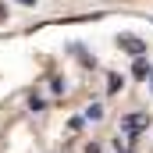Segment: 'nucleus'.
<instances>
[{
	"label": "nucleus",
	"mask_w": 153,
	"mask_h": 153,
	"mask_svg": "<svg viewBox=\"0 0 153 153\" xmlns=\"http://www.w3.org/2000/svg\"><path fill=\"white\" fill-rule=\"evenodd\" d=\"M143 128H150V114H128V117H121V132H125V135H139Z\"/></svg>",
	"instance_id": "obj_1"
},
{
	"label": "nucleus",
	"mask_w": 153,
	"mask_h": 153,
	"mask_svg": "<svg viewBox=\"0 0 153 153\" xmlns=\"http://www.w3.org/2000/svg\"><path fill=\"white\" fill-rule=\"evenodd\" d=\"M121 50H128L132 57H139V53H146V43L135 36H121Z\"/></svg>",
	"instance_id": "obj_2"
},
{
	"label": "nucleus",
	"mask_w": 153,
	"mask_h": 153,
	"mask_svg": "<svg viewBox=\"0 0 153 153\" xmlns=\"http://www.w3.org/2000/svg\"><path fill=\"white\" fill-rule=\"evenodd\" d=\"M85 117H89V121H100V117H103V103H89V107H85Z\"/></svg>",
	"instance_id": "obj_3"
}]
</instances>
